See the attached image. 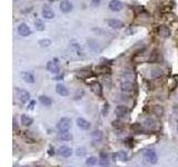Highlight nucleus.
Segmentation results:
<instances>
[{
  "label": "nucleus",
  "mask_w": 178,
  "mask_h": 167,
  "mask_svg": "<svg viewBox=\"0 0 178 167\" xmlns=\"http://www.w3.org/2000/svg\"><path fill=\"white\" fill-rule=\"evenodd\" d=\"M142 156H144V158L147 161V163L151 165H155L158 163V155L156 153L154 149H144L142 150Z\"/></svg>",
  "instance_id": "1"
},
{
  "label": "nucleus",
  "mask_w": 178,
  "mask_h": 167,
  "mask_svg": "<svg viewBox=\"0 0 178 167\" xmlns=\"http://www.w3.org/2000/svg\"><path fill=\"white\" fill-rule=\"evenodd\" d=\"M57 129L59 131H68L71 127V119L68 117H62L61 119H59V122H57Z\"/></svg>",
  "instance_id": "2"
},
{
  "label": "nucleus",
  "mask_w": 178,
  "mask_h": 167,
  "mask_svg": "<svg viewBox=\"0 0 178 167\" xmlns=\"http://www.w3.org/2000/svg\"><path fill=\"white\" fill-rule=\"evenodd\" d=\"M47 70L53 75H58L60 72V65H59V60L57 58L51 59L47 62Z\"/></svg>",
  "instance_id": "3"
},
{
  "label": "nucleus",
  "mask_w": 178,
  "mask_h": 167,
  "mask_svg": "<svg viewBox=\"0 0 178 167\" xmlns=\"http://www.w3.org/2000/svg\"><path fill=\"white\" fill-rule=\"evenodd\" d=\"M17 97L18 99L23 104H27L28 101H30V94L22 88H18L17 89Z\"/></svg>",
  "instance_id": "4"
},
{
  "label": "nucleus",
  "mask_w": 178,
  "mask_h": 167,
  "mask_svg": "<svg viewBox=\"0 0 178 167\" xmlns=\"http://www.w3.org/2000/svg\"><path fill=\"white\" fill-rule=\"evenodd\" d=\"M17 31H18V33H19L21 37H28L31 35L30 27H29L27 24H25V22H21L20 25H18V27H17Z\"/></svg>",
  "instance_id": "5"
},
{
  "label": "nucleus",
  "mask_w": 178,
  "mask_h": 167,
  "mask_svg": "<svg viewBox=\"0 0 178 167\" xmlns=\"http://www.w3.org/2000/svg\"><path fill=\"white\" fill-rule=\"evenodd\" d=\"M59 7H60V10L62 11V12H65V14L71 12L72 9H74V5H72V2L69 1V0H61Z\"/></svg>",
  "instance_id": "6"
},
{
  "label": "nucleus",
  "mask_w": 178,
  "mask_h": 167,
  "mask_svg": "<svg viewBox=\"0 0 178 167\" xmlns=\"http://www.w3.org/2000/svg\"><path fill=\"white\" fill-rule=\"evenodd\" d=\"M41 15L44 19H48V20H51L55 18V12H53V10L50 8L49 6H44V7H42Z\"/></svg>",
  "instance_id": "7"
},
{
  "label": "nucleus",
  "mask_w": 178,
  "mask_h": 167,
  "mask_svg": "<svg viewBox=\"0 0 178 167\" xmlns=\"http://www.w3.org/2000/svg\"><path fill=\"white\" fill-rule=\"evenodd\" d=\"M129 113V109H128L127 106L125 105H119L117 106L116 109H115V114H116L117 117L119 118H122V117H126Z\"/></svg>",
  "instance_id": "8"
},
{
  "label": "nucleus",
  "mask_w": 178,
  "mask_h": 167,
  "mask_svg": "<svg viewBox=\"0 0 178 167\" xmlns=\"http://www.w3.org/2000/svg\"><path fill=\"white\" fill-rule=\"evenodd\" d=\"M76 124L83 131H88L89 128H90V122L85 119V118H83V117H78L77 119H76Z\"/></svg>",
  "instance_id": "9"
},
{
  "label": "nucleus",
  "mask_w": 178,
  "mask_h": 167,
  "mask_svg": "<svg viewBox=\"0 0 178 167\" xmlns=\"http://www.w3.org/2000/svg\"><path fill=\"white\" fill-rule=\"evenodd\" d=\"M58 154L61 157H65V158H68L72 155V149L69 146H61L58 149Z\"/></svg>",
  "instance_id": "10"
},
{
  "label": "nucleus",
  "mask_w": 178,
  "mask_h": 167,
  "mask_svg": "<svg viewBox=\"0 0 178 167\" xmlns=\"http://www.w3.org/2000/svg\"><path fill=\"white\" fill-rule=\"evenodd\" d=\"M107 24L112 29H121L124 27V22L120 21L119 19H115V18L114 19H108L107 20Z\"/></svg>",
  "instance_id": "11"
},
{
  "label": "nucleus",
  "mask_w": 178,
  "mask_h": 167,
  "mask_svg": "<svg viewBox=\"0 0 178 167\" xmlns=\"http://www.w3.org/2000/svg\"><path fill=\"white\" fill-rule=\"evenodd\" d=\"M144 127H146L149 131H155L157 128V122L154 118H146L144 120Z\"/></svg>",
  "instance_id": "12"
},
{
  "label": "nucleus",
  "mask_w": 178,
  "mask_h": 167,
  "mask_svg": "<svg viewBox=\"0 0 178 167\" xmlns=\"http://www.w3.org/2000/svg\"><path fill=\"white\" fill-rule=\"evenodd\" d=\"M120 88H121L122 92H133L135 90V86L131 81H122L120 84Z\"/></svg>",
  "instance_id": "13"
},
{
  "label": "nucleus",
  "mask_w": 178,
  "mask_h": 167,
  "mask_svg": "<svg viewBox=\"0 0 178 167\" xmlns=\"http://www.w3.org/2000/svg\"><path fill=\"white\" fill-rule=\"evenodd\" d=\"M109 9L114 12H118L122 9V3L120 2L119 0H111L109 2Z\"/></svg>",
  "instance_id": "14"
},
{
  "label": "nucleus",
  "mask_w": 178,
  "mask_h": 167,
  "mask_svg": "<svg viewBox=\"0 0 178 167\" xmlns=\"http://www.w3.org/2000/svg\"><path fill=\"white\" fill-rule=\"evenodd\" d=\"M56 92H57L58 95L62 96V97H66V96L69 95V90H68V88L65 86L64 84H58V85L56 86Z\"/></svg>",
  "instance_id": "15"
},
{
  "label": "nucleus",
  "mask_w": 178,
  "mask_h": 167,
  "mask_svg": "<svg viewBox=\"0 0 178 167\" xmlns=\"http://www.w3.org/2000/svg\"><path fill=\"white\" fill-rule=\"evenodd\" d=\"M20 122H21L22 126H26V127H28V126L32 125L33 119L31 118L30 116H29V115L22 114L21 116H20Z\"/></svg>",
  "instance_id": "16"
},
{
  "label": "nucleus",
  "mask_w": 178,
  "mask_h": 167,
  "mask_svg": "<svg viewBox=\"0 0 178 167\" xmlns=\"http://www.w3.org/2000/svg\"><path fill=\"white\" fill-rule=\"evenodd\" d=\"M39 101L44 107H50V106L53 105V99L50 97H48V96H44V95L39 96Z\"/></svg>",
  "instance_id": "17"
},
{
  "label": "nucleus",
  "mask_w": 178,
  "mask_h": 167,
  "mask_svg": "<svg viewBox=\"0 0 178 167\" xmlns=\"http://www.w3.org/2000/svg\"><path fill=\"white\" fill-rule=\"evenodd\" d=\"M21 78L28 84H33V83H35V77H33L32 74H31V72H29V71L21 72Z\"/></svg>",
  "instance_id": "18"
},
{
  "label": "nucleus",
  "mask_w": 178,
  "mask_h": 167,
  "mask_svg": "<svg viewBox=\"0 0 178 167\" xmlns=\"http://www.w3.org/2000/svg\"><path fill=\"white\" fill-rule=\"evenodd\" d=\"M57 137H58L59 140H64V142H68V140L72 139V135L69 131H59Z\"/></svg>",
  "instance_id": "19"
},
{
  "label": "nucleus",
  "mask_w": 178,
  "mask_h": 167,
  "mask_svg": "<svg viewBox=\"0 0 178 167\" xmlns=\"http://www.w3.org/2000/svg\"><path fill=\"white\" fill-rule=\"evenodd\" d=\"M117 159L119 161H128V154L127 152L125 150H119V152H117L116 155H115Z\"/></svg>",
  "instance_id": "20"
},
{
  "label": "nucleus",
  "mask_w": 178,
  "mask_h": 167,
  "mask_svg": "<svg viewBox=\"0 0 178 167\" xmlns=\"http://www.w3.org/2000/svg\"><path fill=\"white\" fill-rule=\"evenodd\" d=\"M104 135H103V131H94L91 133V139L92 142H100L101 139H103Z\"/></svg>",
  "instance_id": "21"
},
{
  "label": "nucleus",
  "mask_w": 178,
  "mask_h": 167,
  "mask_svg": "<svg viewBox=\"0 0 178 167\" xmlns=\"http://www.w3.org/2000/svg\"><path fill=\"white\" fill-rule=\"evenodd\" d=\"M33 25H35V28H36L37 31H44V29H46L44 22L42 21L41 19H36L33 21Z\"/></svg>",
  "instance_id": "22"
},
{
  "label": "nucleus",
  "mask_w": 178,
  "mask_h": 167,
  "mask_svg": "<svg viewBox=\"0 0 178 167\" xmlns=\"http://www.w3.org/2000/svg\"><path fill=\"white\" fill-rule=\"evenodd\" d=\"M86 165L88 167H91V166H95V165L97 164L98 163V159H97V157H95V156H89L88 158L86 159Z\"/></svg>",
  "instance_id": "23"
},
{
  "label": "nucleus",
  "mask_w": 178,
  "mask_h": 167,
  "mask_svg": "<svg viewBox=\"0 0 178 167\" xmlns=\"http://www.w3.org/2000/svg\"><path fill=\"white\" fill-rule=\"evenodd\" d=\"M51 44H53V41L50 40V39H47V38H44V39H40L38 41V45L40 46L41 48H47L49 47V46H51Z\"/></svg>",
  "instance_id": "24"
},
{
  "label": "nucleus",
  "mask_w": 178,
  "mask_h": 167,
  "mask_svg": "<svg viewBox=\"0 0 178 167\" xmlns=\"http://www.w3.org/2000/svg\"><path fill=\"white\" fill-rule=\"evenodd\" d=\"M91 89H92V92H94L95 94L101 95V85H100L99 83H97V81L91 85Z\"/></svg>",
  "instance_id": "25"
},
{
  "label": "nucleus",
  "mask_w": 178,
  "mask_h": 167,
  "mask_svg": "<svg viewBox=\"0 0 178 167\" xmlns=\"http://www.w3.org/2000/svg\"><path fill=\"white\" fill-rule=\"evenodd\" d=\"M150 76L151 77H159V76H161V70L159 68H154V69H151Z\"/></svg>",
  "instance_id": "26"
},
{
  "label": "nucleus",
  "mask_w": 178,
  "mask_h": 167,
  "mask_svg": "<svg viewBox=\"0 0 178 167\" xmlns=\"http://www.w3.org/2000/svg\"><path fill=\"white\" fill-rule=\"evenodd\" d=\"M154 111H155L156 115L161 116V115L164 114V108H163L161 106H155V107H154Z\"/></svg>",
  "instance_id": "27"
},
{
  "label": "nucleus",
  "mask_w": 178,
  "mask_h": 167,
  "mask_svg": "<svg viewBox=\"0 0 178 167\" xmlns=\"http://www.w3.org/2000/svg\"><path fill=\"white\" fill-rule=\"evenodd\" d=\"M98 164H99L101 167H109V161H108V158H106V159L99 158Z\"/></svg>",
  "instance_id": "28"
},
{
  "label": "nucleus",
  "mask_w": 178,
  "mask_h": 167,
  "mask_svg": "<svg viewBox=\"0 0 178 167\" xmlns=\"http://www.w3.org/2000/svg\"><path fill=\"white\" fill-rule=\"evenodd\" d=\"M85 154H86V149H85V148H78V149L76 150V155L79 156V157L83 156Z\"/></svg>",
  "instance_id": "29"
},
{
  "label": "nucleus",
  "mask_w": 178,
  "mask_h": 167,
  "mask_svg": "<svg viewBox=\"0 0 178 167\" xmlns=\"http://www.w3.org/2000/svg\"><path fill=\"white\" fill-rule=\"evenodd\" d=\"M83 96V90H79V89H78L77 92H76V95L74 96V98H75V99H80Z\"/></svg>",
  "instance_id": "30"
},
{
  "label": "nucleus",
  "mask_w": 178,
  "mask_h": 167,
  "mask_svg": "<svg viewBox=\"0 0 178 167\" xmlns=\"http://www.w3.org/2000/svg\"><path fill=\"white\" fill-rule=\"evenodd\" d=\"M99 158H103V159L108 158V153H107V152H101V153L99 154Z\"/></svg>",
  "instance_id": "31"
},
{
  "label": "nucleus",
  "mask_w": 178,
  "mask_h": 167,
  "mask_svg": "<svg viewBox=\"0 0 178 167\" xmlns=\"http://www.w3.org/2000/svg\"><path fill=\"white\" fill-rule=\"evenodd\" d=\"M105 108H104V110H103V115H106L107 113H108V110H109V106H108V104H105V106H104Z\"/></svg>",
  "instance_id": "32"
},
{
  "label": "nucleus",
  "mask_w": 178,
  "mask_h": 167,
  "mask_svg": "<svg viewBox=\"0 0 178 167\" xmlns=\"http://www.w3.org/2000/svg\"><path fill=\"white\" fill-rule=\"evenodd\" d=\"M92 1V3H94L95 6H98L100 3V1H101V0H91Z\"/></svg>",
  "instance_id": "33"
},
{
  "label": "nucleus",
  "mask_w": 178,
  "mask_h": 167,
  "mask_svg": "<svg viewBox=\"0 0 178 167\" xmlns=\"http://www.w3.org/2000/svg\"><path fill=\"white\" fill-rule=\"evenodd\" d=\"M35 104H36V101H35V100H32V101H31V103H30V106H29V108L32 109V108H33V106H35Z\"/></svg>",
  "instance_id": "34"
},
{
  "label": "nucleus",
  "mask_w": 178,
  "mask_h": 167,
  "mask_svg": "<svg viewBox=\"0 0 178 167\" xmlns=\"http://www.w3.org/2000/svg\"><path fill=\"white\" fill-rule=\"evenodd\" d=\"M19 167H26V166H19Z\"/></svg>",
  "instance_id": "35"
},
{
  "label": "nucleus",
  "mask_w": 178,
  "mask_h": 167,
  "mask_svg": "<svg viewBox=\"0 0 178 167\" xmlns=\"http://www.w3.org/2000/svg\"><path fill=\"white\" fill-rule=\"evenodd\" d=\"M177 131H178V125H177Z\"/></svg>",
  "instance_id": "36"
},
{
  "label": "nucleus",
  "mask_w": 178,
  "mask_h": 167,
  "mask_svg": "<svg viewBox=\"0 0 178 167\" xmlns=\"http://www.w3.org/2000/svg\"><path fill=\"white\" fill-rule=\"evenodd\" d=\"M14 1H18V0H14Z\"/></svg>",
  "instance_id": "37"
},
{
  "label": "nucleus",
  "mask_w": 178,
  "mask_h": 167,
  "mask_svg": "<svg viewBox=\"0 0 178 167\" xmlns=\"http://www.w3.org/2000/svg\"><path fill=\"white\" fill-rule=\"evenodd\" d=\"M68 167H71V166H68Z\"/></svg>",
  "instance_id": "38"
}]
</instances>
